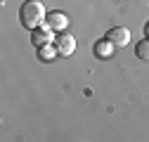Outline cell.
Listing matches in <instances>:
<instances>
[{"mask_svg": "<svg viewBox=\"0 0 149 142\" xmlns=\"http://www.w3.org/2000/svg\"><path fill=\"white\" fill-rule=\"evenodd\" d=\"M45 17H47V12H45V5L40 3V0H26V3L19 7V22L29 31L38 29L45 22Z\"/></svg>", "mask_w": 149, "mask_h": 142, "instance_id": "obj_1", "label": "cell"}, {"mask_svg": "<svg viewBox=\"0 0 149 142\" xmlns=\"http://www.w3.org/2000/svg\"><path fill=\"white\" fill-rule=\"evenodd\" d=\"M31 43H33L36 47H43V45L54 43V29L47 26V24H40L38 29L31 31Z\"/></svg>", "mask_w": 149, "mask_h": 142, "instance_id": "obj_2", "label": "cell"}, {"mask_svg": "<svg viewBox=\"0 0 149 142\" xmlns=\"http://www.w3.org/2000/svg\"><path fill=\"white\" fill-rule=\"evenodd\" d=\"M54 47H57V52L59 55H64V57H69L73 50H76V40H73V36L71 33H66V31H62L57 38H54Z\"/></svg>", "mask_w": 149, "mask_h": 142, "instance_id": "obj_3", "label": "cell"}, {"mask_svg": "<svg viewBox=\"0 0 149 142\" xmlns=\"http://www.w3.org/2000/svg\"><path fill=\"white\" fill-rule=\"evenodd\" d=\"M45 22H47V26H52L54 29V33H62V31H66V26H69V17L64 14V12H47V17H45Z\"/></svg>", "mask_w": 149, "mask_h": 142, "instance_id": "obj_4", "label": "cell"}, {"mask_svg": "<svg viewBox=\"0 0 149 142\" xmlns=\"http://www.w3.org/2000/svg\"><path fill=\"white\" fill-rule=\"evenodd\" d=\"M107 38L114 43L116 47H121V45H128V40H130V31H128L125 26H111V29L107 31Z\"/></svg>", "mask_w": 149, "mask_h": 142, "instance_id": "obj_5", "label": "cell"}, {"mask_svg": "<svg viewBox=\"0 0 149 142\" xmlns=\"http://www.w3.org/2000/svg\"><path fill=\"white\" fill-rule=\"evenodd\" d=\"M92 50H95V57H100V59H109L111 55H114L116 45H114V43H111L107 36H104V38H100V40L95 43V47H92Z\"/></svg>", "mask_w": 149, "mask_h": 142, "instance_id": "obj_6", "label": "cell"}, {"mask_svg": "<svg viewBox=\"0 0 149 142\" xmlns=\"http://www.w3.org/2000/svg\"><path fill=\"white\" fill-rule=\"evenodd\" d=\"M54 55H59V52H57V47H54L52 43H50V45L38 47V59H40V62H52V59H54Z\"/></svg>", "mask_w": 149, "mask_h": 142, "instance_id": "obj_7", "label": "cell"}, {"mask_svg": "<svg viewBox=\"0 0 149 142\" xmlns=\"http://www.w3.org/2000/svg\"><path fill=\"white\" fill-rule=\"evenodd\" d=\"M135 55H137V59L149 62V38H147V36H144V38L135 45Z\"/></svg>", "mask_w": 149, "mask_h": 142, "instance_id": "obj_8", "label": "cell"}, {"mask_svg": "<svg viewBox=\"0 0 149 142\" xmlns=\"http://www.w3.org/2000/svg\"><path fill=\"white\" fill-rule=\"evenodd\" d=\"M144 36H147V38H149V22L144 24Z\"/></svg>", "mask_w": 149, "mask_h": 142, "instance_id": "obj_9", "label": "cell"}]
</instances>
